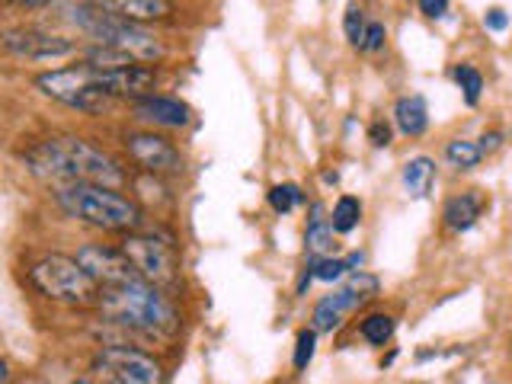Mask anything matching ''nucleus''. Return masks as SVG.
<instances>
[{"label": "nucleus", "instance_id": "1", "mask_svg": "<svg viewBox=\"0 0 512 384\" xmlns=\"http://www.w3.org/2000/svg\"><path fill=\"white\" fill-rule=\"evenodd\" d=\"M29 170L42 176V180H52L61 186L93 183V186L119 189L125 183V173L116 160L77 135L42 141L36 151H29Z\"/></svg>", "mask_w": 512, "mask_h": 384}, {"label": "nucleus", "instance_id": "2", "mask_svg": "<svg viewBox=\"0 0 512 384\" xmlns=\"http://www.w3.org/2000/svg\"><path fill=\"white\" fill-rule=\"evenodd\" d=\"M100 311L112 324L141 336H154V340H167L180 327V317H176L167 295L144 279L100 288Z\"/></svg>", "mask_w": 512, "mask_h": 384}, {"label": "nucleus", "instance_id": "3", "mask_svg": "<svg viewBox=\"0 0 512 384\" xmlns=\"http://www.w3.org/2000/svg\"><path fill=\"white\" fill-rule=\"evenodd\" d=\"M61 10L64 20L77 26L84 36H90L96 45L122 48V52H128L141 64H154L164 58V42L151 29H144L141 23H128L122 16H112L103 7H96L93 0H68Z\"/></svg>", "mask_w": 512, "mask_h": 384}, {"label": "nucleus", "instance_id": "4", "mask_svg": "<svg viewBox=\"0 0 512 384\" xmlns=\"http://www.w3.org/2000/svg\"><path fill=\"white\" fill-rule=\"evenodd\" d=\"M58 205L71 218L93 224L103 231H135L141 224V212L132 199H125L119 189L93 186V183H71L58 189Z\"/></svg>", "mask_w": 512, "mask_h": 384}, {"label": "nucleus", "instance_id": "5", "mask_svg": "<svg viewBox=\"0 0 512 384\" xmlns=\"http://www.w3.org/2000/svg\"><path fill=\"white\" fill-rule=\"evenodd\" d=\"M29 285L36 288L39 295L52 298L58 304H90L96 298V285L87 269L77 263V256H42L29 266Z\"/></svg>", "mask_w": 512, "mask_h": 384}, {"label": "nucleus", "instance_id": "6", "mask_svg": "<svg viewBox=\"0 0 512 384\" xmlns=\"http://www.w3.org/2000/svg\"><path fill=\"white\" fill-rule=\"evenodd\" d=\"M36 87L52 96V100L80 109V112H103L112 96L106 93L100 71L90 64H77V68H58L36 77Z\"/></svg>", "mask_w": 512, "mask_h": 384}, {"label": "nucleus", "instance_id": "7", "mask_svg": "<svg viewBox=\"0 0 512 384\" xmlns=\"http://www.w3.org/2000/svg\"><path fill=\"white\" fill-rule=\"evenodd\" d=\"M122 250L128 260L135 263L138 276L144 282H151L157 288H167L176 282L180 266H176V250L167 244V240H160L154 234H128L122 240Z\"/></svg>", "mask_w": 512, "mask_h": 384}, {"label": "nucleus", "instance_id": "8", "mask_svg": "<svg viewBox=\"0 0 512 384\" xmlns=\"http://www.w3.org/2000/svg\"><path fill=\"white\" fill-rule=\"evenodd\" d=\"M378 295V279L375 276H368V272H359V276H352L343 288H336L333 295L327 298H320L317 301V308H314V330L317 333H330L343 324V320L362 308L365 301H372Z\"/></svg>", "mask_w": 512, "mask_h": 384}, {"label": "nucleus", "instance_id": "9", "mask_svg": "<svg viewBox=\"0 0 512 384\" xmlns=\"http://www.w3.org/2000/svg\"><path fill=\"white\" fill-rule=\"evenodd\" d=\"M96 368L122 378L125 384H164L160 362L132 346H103L100 356H96Z\"/></svg>", "mask_w": 512, "mask_h": 384}, {"label": "nucleus", "instance_id": "10", "mask_svg": "<svg viewBox=\"0 0 512 384\" xmlns=\"http://www.w3.org/2000/svg\"><path fill=\"white\" fill-rule=\"evenodd\" d=\"M77 263L87 269V276L100 285V288H112V285H128L141 279L135 263L128 260L122 247H106V244H87L77 250Z\"/></svg>", "mask_w": 512, "mask_h": 384}, {"label": "nucleus", "instance_id": "11", "mask_svg": "<svg viewBox=\"0 0 512 384\" xmlns=\"http://www.w3.org/2000/svg\"><path fill=\"white\" fill-rule=\"evenodd\" d=\"M4 48L16 58H29V61H58V58H68L74 52V42L55 36V32H45V29H26V26H16L4 32Z\"/></svg>", "mask_w": 512, "mask_h": 384}, {"label": "nucleus", "instance_id": "12", "mask_svg": "<svg viewBox=\"0 0 512 384\" xmlns=\"http://www.w3.org/2000/svg\"><path fill=\"white\" fill-rule=\"evenodd\" d=\"M125 148H128V157H132L144 173L170 176V173H180L183 170L180 151H176L167 138H160L154 132H135V135H128L125 138Z\"/></svg>", "mask_w": 512, "mask_h": 384}, {"label": "nucleus", "instance_id": "13", "mask_svg": "<svg viewBox=\"0 0 512 384\" xmlns=\"http://www.w3.org/2000/svg\"><path fill=\"white\" fill-rule=\"evenodd\" d=\"M96 7H103L112 16H122L128 23H160L170 20L176 13L173 0H93Z\"/></svg>", "mask_w": 512, "mask_h": 384}, {"label": "nucleus", "instance_id": "14", "mask_svg": "<svg viewBox=\"0 0 512 384\" xmlns=\"http://www.w3.org/2000/svg\"><path fill=\"white\" fill-rule=\"evenodd\" d=\"M100 80L109 96H125V100H141L154 87V68L148 64H132L119 71H100Z\"/></svg>", "mask_w": 512, "mask_h": 384}, {"label": "nucleus", "instance_id": "15", "mask_svg": "<svg viewBox=\"0 0 512 384\" xmlns=\"http://www.w3.org/2000/svg\"><path fill=\"white\" fill-rule=\"evenodd\" d=\"M135 112L138 119L164 128H183L189 122V106L170 100V96H141V100H135Z\"/></svg>", "mask_w": 512, "mask_h": 384}, {"label": "nucleus", "instance_id": "16", "mask_svg": "<svg viewBox=\"0 0 512 384\" xmlns=\"http://www.w3.org/2000/svg\"><path fill=\"white\" fill-rule=\"evenodd\" d=\"M480 212H484V199H480L477 192H461V196L445 202L442 218L452 231H471L480 218Z\"/></svg>", "mask_w": 512, "mask_h": 384}, {"label": "nucleus", "instance_id": "17", "mask_svg": "<svg viewBox=\"0 0 512 384\" xmlns=\"http://www.w3.org/2000/svg\"><path fill=\"white\" fill-rule=\"evenodd\" d=\"M394 119H397V128L410 138H420L426 128H429V106L423 96H400L397 106H394Z\"/></svg>", "mask_w": 512, "mask_h": 384}, {"label": "nucleus", "instance_id": "18", "mask_svg": "<svg viewBox=\"0 0 512 384\" xmlns=\"http://www.w3.org/2000/svg\"><path fill=\"white\" fill-rule=\"evenodd\" d=\"M432 183H436V160L432 157H413L404 167V186L410 199H426Z\"/></svg>", "mask_w": 512, "mask_h": 384}, {"label": "nucleus", "instance_id": "19", "mask_svg": "<svg viewBox=\"0 0 512 384\" xmlns=\"http://www.w3.org/2000/svg\"><path fill=\"white\" fill-rule=\"evenodd\" d=\"M84 64H90V68H96V71H119V68H132V64H141V61H135L128 52H122V48L90 45L87 52H84Z\"/></svg>", "mask_w": 512, "mask_h": 384}, {"label": "nucleus", "instance_id": "20", "mask_svg": "<svg viewBox=\"0 0 512 384\" xmlns=\"http://www.w3.org/2000/svg\"><path fill=\"white\" fill-rule=\"evenodd\" d=\"M362 221V202L356 196H343L340 202L333 205V215H330V224L336 234H349L356 231Z\"/></svg>", "mask_w": 512, "mask_h": 384}, {"label": "nucleus", "instance_id": "21", "mask_svg": "<svg viewBox=\"0 0 512 384\" xmlns=\"http://www.w3.org/2000/svg\"><path fill=\"white\" fill-rule=\"evenodd\" d=\"M333 224L324 221V218H314L308 234H304V244H308V253L314 256V260H320V256H330L333 253Z\"/></svg>", "mask_w": 512, "mask_h": 384}, {"label": "nucleus", "instance_id": "22", "mask_svg": "<svg viewBox=\"0 0 512 384\" xmlns=\"http://www.w3.org/2000/svg\"><path fill=\"white\" fill-rule=\"evenodd\" d=\"M480 157L484 154H480V144H474V141L455 138V141H448V148H445V160L455 170H474L480 164Z\"/></svg>", "mask_w": 512, "mask_h": 384}, {"label": "nucleus", "instance_id": "23", "mask_svg": "<svg viewBox=\"0 0 512 384\" xmlns=\"http://www.w3.org/2000/svg\"><path fill=\"white\" fill-rule=\"evenodd\" d=\"M362 336L368 343H375V346H384L394 336V317H388V314H368L365 320H362Z\"/></svg>", "mask_w": 512, "mask_h": 384}, {"label": "nucleus", "instance_id": "24", "mask_svg": "<svg viewBox=\"0 0 512 384\" xmlns=\"http://www.w3.org/2000/svg\"><path fill=\"white\" fill-rule=\"evenodd\" d=\"M455 80H458V87L464 90V103L477 106L480 90H484V77H480V71L471 68V64H458V68H455Z\"/></svg>", "mask_w": 512, "mask_h": 384}, {"label": "nucleus", "instance_id": "25", "mask_svg": "<svg viewBox=\"0 0 512 384\" xmlns=\"http://www.w3.org/2000/svg\"><path fill=\"white\" fill-rule=\"evenodd\" d=\"M311 276L320 282H333V279H343L349 272V263L340 260V256H320V260H311Z\"/></svg>", "mask_w": 512, "mask_h": 384}, {"label": "nucleus", "instance_id": "26", "mask_svg": "<svg viewBox=\"0 0 512 384\" xmlns=\"http://www.w3.org/2000/svg\"><path fill=\"white\" fill-rule=\"evenodd\" d=\"M298 202H304V192H301L295 183H282V186H272V189H269V205L276 208L279 215L292 212V208H295Z\"/></svg>", "mask_w": 512, "mask_h": 384}, {"label": "nucleus", "instance_id": "27", "mask_svg": "<svg viewBox=\"0 0 512 384\" xmlns=\"http://www.w3.org/2000/svg\"><path fill=\"white\" fill-rule=\"evenodd\" d=\"M343 29H346V39H349L352 45H359V48H362L365 32H368L365 13H362L359 7H349V10H346V16H343Z\"/></svg>", "mask_w": 512, "mask_h": 384}, {"label": "nucleus", "instance_id": "28", "mask_svg": "<svg viewBox=\"0 0 512 384\" xmlns=\"http://www.w3.org/2000/svg\"><path fill=\"white\" fill-rule=\"evenodd\" d=\"M314 346H317V330H301L298 343H295V368H308V362L314 359Z\"/></svg>", "mask_w": 512, "mask_h": 384}, {"label": "nucleus", "instance_id": "29", "mask_svg": "<svg viewBox=\"0 0 512 384\" xmlns=\"http://www.w3.org/2000/svg\"><path fill=\"white\" fill-rule=\"evenodd\" d=\"M384 39H388V32H384L381 23H368V32H365V42H362V52H381L384 48Z\"/></svg>", "mask_w": 512, "mask_h": 384}, {"label": "nucleus", "instance_id": "30", "mask_svg": "<svg viewBox=\"0 0 512 384\" xmlns=\"http://www.w3.org/2000/svg\"><path fill=\"white\" fill-rule=\"evenodd\" d=\"M368 141H372L375 148H388V144H391V125L384 119H375L372 128H368Z\"/></svg>", "mask_w": 512, "mask_h": 384}, {"label": "nucleus", "instance_id": "31", "mask_svg": "<svg viewBox=\"0 0 512 384\" xmlns=\"http://www.w3.org/2000/svg\"><path fill=\"white\" fill-rule=\"evenodd\" d=\"M420 10L429 16V20H442L448 13V0H420Z\"/></svg>", "mask_w": 512, "mask_h": 384}, {"label": "nucleus", "instance_id": "32", "mask_svg": "<svg viewBox=\"0 0 512 384\" xmlns=\"http://www.w3.org/2000/svg\"><path fill=\"white\" fill-rule=\"evenodd\" d=\"M484 23H487V29H493V32H500V29H506V23H509V16H506L503 10H490V13L484 16Z\"/></svg>", "mask_w": 512, "mask_h": 384}, {"label": "nucleus", "instance_id": "33", "mask_svg": "<svg viewBox=\"0 0 512 384\" xmlns=\"http://www.w3.org/2000/svg\"><path fill=\"white\" fill-rule=\"evenodd\" d=\"M496 148H500V135H496V132H490V135L480 138V154H493Z\"/></svg>", "mask_w": 512, "mask_h": 384}, {"label": "nucleus", "instance_id": "34", "mask_svg": "<svg viewBox=\"0 0 512 384\" xmlns=\"http://www.w3.org/2000/svg\"><path fill=\"white\" fill-rule=\"evenodd\" d=\"M16 7H26V10H39V7H48L52 0H10Z\"/></svg>", "mask_w": 512, "mask_h": 384}, {"label": "nucleus", "instance_id": "35", "mask_svg": "<svg viewBox=\"0 0 512 384\" xmlns=\"http://www.w3.org/2000/svg\"><path fill=\"white\" fill-rule=\"evenodd\" d=\"M96 384H125V381L116 378V375H109V372H103V381H96Z\"/></svg>", "mask_w": 512, "mask_h": 384}, {"label": "nucleus", "instance_id": "36", "mask_svg": "<svg viewBox=\"0 0 512 384\" xmlns=\"http://www.w3.org/2000/svg\"><path fill=\"white\" fill-rule=\"evenodd\" d=\"M74 384H96V381H90V378H77Z\"/></svg>", "mask_w": 512, "mask_h": 384}]
</instances>
